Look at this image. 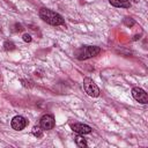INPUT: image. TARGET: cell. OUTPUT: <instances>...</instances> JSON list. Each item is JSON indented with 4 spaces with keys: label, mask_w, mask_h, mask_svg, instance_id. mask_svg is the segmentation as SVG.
I'll use <instances>...</instances> for the list:
<instances>
[{
    "label": "cell",
    "mask_w": 148,
    "mask_h": 148,
    "mask_svg": "<svg viewBox=\"0 0 148 148\" xmlns=\"http://www.w3.org/2000/svg\"><path fill=\"white\" fill-rule=\"evenodd\" d=\"M39 17L44 22H46L51 25H61L65 23L62 16L60 14H58V13H56L49 8H40L39 9Z\"/></svg>",
    "instance_id": "6da1fadb"
},
{
    "label": "cell",
    "mask_w": 148,
    "mask_h": 148,
    "mask_svg": "<svg viewBox=\"0 0 148 148\" xmlns=\"http://www.w3.org/2000/svg\"><path fill=\"white\" fill-rule=\"evenodd\" d=\"M101 52V49L98 46H91V45H83L75 50V58L79 60H86L92 57H96Z\"/></svg>",
    "instance_id": "7a4b0ae2"
},
{
    "label": "cell",
    "mask_w": 148,
    "mask_h": 148,
    "mask_svg": "<svg viewBox=\"0 0 148 148\" xmlns=\"http://www.w3.org/2000/svg\"><path fill=\"white\" fill-rule=\"evenodd\" d=\"M83 88H84V91L89 96H91V97H98L99 96V88L97 87V84L94 82L92 79L84 77L83 79Z\"/></svg>",
    "instance_id": "3957f363"
},
{
    "label": "cell",
    "mask_w": 148,
    "mask_h": 148,
    "mask_svg": "<svg viewBox=\"0 0 148 148\" xmlns=\"http://www.w3.org/2000/svg\"><path fill=\"white\" fill-rule=\"evenodd\" d=\"M132 96H133V98L135 101H138L141 104H147L148 103V95L142 88L134 87L132 89Z\"/></svg>",
    "instance_id": "277c9868"
},
{
    "label": "cell",
    "mask_w": 148,
    "mask_h": 148,
    "mask_svg": "<svg viewBox=\"0 0 148 148\" xmlns=\"http://www.w3.org/2000/svg\"><path fill=\"white\" fill-rule=\"evenodd\" d=\"M54 118L52 114H44L42 118H40V121H39V126L43 131H50L54 127Z\"/></svg>",
    "instance_id": "5b68a950"
},
{
    "label": "cell",
    "mask_w": 148,
    "mask_h": 148,
    "mask_svg": "<svg viewBox=\"0 0 148 148\" xmlns=\"http://www.w3.org/2000/svg\"><path fill=\"white\" fill-rule=\"evenodd\" d=\"M12 128L15 131H22L28 125V120L22 116H15L10 121Z\"/></svg>",
    "instance_id": "8992f818"
},
{
    "label": "cell",
    "mask_w": 148,
    "mask_h": 148,
    "mask_svg": "<svg viewBox=\"0 0 148 148\" xmlns=\"http://www.w3.org/2000/svg\"><path fill=\"white\" fill-rule=\"evenodd\" d=\"M71 128L75 132V133H77V134H89V133H91V131H92V128L90 127V126H88V125H86V124H81V123H76V124H72L71 125Z\"/></svg>",
    "instance_id": "52a82bcc"
},
{
    "label": "cell",
    "mask_w": 148,
    "mask_h": 148,
    "mask_svg": "<svg viewBox=\"0 0 148 148\" xmlns=\"http://www.w3.org/2000/svg\"><path fill=\"white\" fill-rule=\"evenodd\" d=\"M109 2L118 8H130L131 7V2L128 0H109Z\"/></svg>",
    "instance_id": "ba28073f"
},
{
    "label": "cell",
    "mask_w": 148,
    "mask_h": 148,
    "mask_svg": "<svg viewBox=\"0 0 148 148\" xmlns=\"http://www.w3.org/2000/svg\"><path fill=\"white\" fill-rule=\"evenodd\" d=\"M75 143H76V146L80 147V148H83V147H87V146H88L86 139H84L83 136H81V135H77V136L75 138Z\"/></svg>",
    "instance_id": "9c48e42d"
},
{
    "label": "cell",
    "mask_w": 148,
    "mask_h": 148,
    "mask_svg": "<svg viewBox=\"0 0 148 148\" xmlns=\"http://www.w3.org/2000/svg\"><path fill=\"white\" fill-rule=\"evenodd\" d=\"M32 134H34L35 136H37V138H40V136L43 135L42 130H40V126H34V127H32Z\"/></svg>",
    "instance_id": "30bf717a"
},
{
    "label": "cell",
    "mask_w": 148,
    "mask_h": 148,
    "mask_svg": "<svg viewBox=\"0 0 148 148\" xmlns=\"http://www.w3.org/2000/svg\"><path fill=\"white\" fill-rule=\"evenodd\" d=\"M124 24H125L126 27L131 28V27H133V25L135 24V22H134V20H133L132 17H125V18H124Z\"/></svg>",
    "instance_id": "8fae6325"
},
{
    "label": "cell",
    "mask_w": 148,
    "mask_h": 148,
    "mask_svg": "<svg viewBox=\"0 0 148 148\" xmlns=\"http://www.w3.org/2000/svg\"><path fill=\"white\" fill-rule=\"evenodd\" d=\"M3 46H5V50L6 51H12V50H14L15 49V45H14V43H12V42H5L3 43Z\"/></svg>",
    "instance_id": "7c38bea8"
},
{
    "label": "cell",
    "mask_w": 148,
    "mask_h": 148,
    "mask_svg": "<svg viewBox=\"0 0 148 148\" xmlns=\"http://www.w3.org/2000/svg\"><path fill=\"white\" fill-rule=\"evenodd\" d=\"M22 38H23V40H24L25 43H30V42H31V36H30L29 34H24V35L22 36Z\"/></svg>",
    "instance_id": "4fadbf2b"
}]
</instances>
